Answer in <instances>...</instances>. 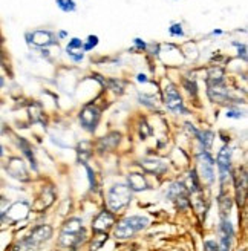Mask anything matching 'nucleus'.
Wrapping results in <instances>:
<instances>
[{"instance_id":"f257e3e1","label":"nucleus","mask_w":248,"mask_h":251,"mask_svg":"<svg viewBox=\"0 0 248 251\" xmlns=\"http://www.w3.org/2000/svg\"><path fill=\"white\" fill-rule=\"evenodd\" d=\"M83 236H84L83 222L78 218H72L65 222L63 228H61V233H60L58 242L61 247L72 248L83 241Z\"/></svg>"},{"instance_id":"f03ea898","label":"nucleus","mask_w":248,"mask_h":251,"mask_svg":"<svg viewBox=\"0 0 248 251\" xmlns=\"http://www.w3.org/2000/svg\"><path fill=\"white\" fill-rule=\"evenodd\" d=\"M132 201V190L124 184H117L107 193V205L112 211H121Z\"/></svg>"},{"instance_id":"7ed1b4c3","label":"nucleus","mask_w":248,"mask_h":251,"mask_svg":"<svg viewBox=\"0 0 248 251\" xmlns=\"http://www.w3.org/2000/svg\"><path fill=\"white\" fill-rule=\"evenodd\" d=\"M149 225V219L143 216H130L124 218L115 228V237L117 239H127L136 234L138 231L144 230Z\"/></svg>"},{"instance_id":"20e7f679","label":"nucleus","mask_w":248,"mask_h":251,"mask_svg":"<svg viewBox=\"0 0 248 251\" xmlns=\"http://www.w3.org/2000/svg\"><path fill=\"white\" fill-rule=\"evenodd\" d=\"M52 236V228L49 227V225H39V227H35L29 236L22 242V251H35L32 248H37L40 244L46 242L51 239Z\"/></svg>"},{"instance_id":"39448f33","label":"nucleus","mask_w":248,"mask_h":251,"mask_svg":"<svg viewBox=\"0 0 248 251\" xmlns=\"http://www.w3.org/2000/svg\"><path fill=\"white\" fill-rule=\"evenodd\" d=\"M28 216H29V204L26 201H17V202H14L3 213V219H8L11 222L25 221Z\"/></svg>"},{"instance_id":"423d86ee","label":"nucleus","mask_w":248,"mask_h":251,"mask_svg":"<svg viewBox=\"0 0 248 251\" xmlns=\"http://www.w3.org/2000/svg\"><path fill=\"white\" fill-rule=\"evenodd\" d=\"M198 164H199L201 176L207 182H213L215 181V161L210 156L207 150H202V152H199V155H198Z\"/></svg>"},{"instance_id":"0eeeda50","label":"nucleus","mask_w":248,"mask_h":251,"mask_svg":"<svg viewBox=\"0 0 248 251\" xmlns=\"http://www.w3.org/2000/svg\"><path fill=\"white\" fill-rule=\"evenodd\" d=\"M166 106L169 110L175 112V114H185V112H187L184 107L179 92L176 91V87L173 84L166 86Z\"/></svg>"},{"instance_id":"6e6552de","label":"nucleus","mask_w":248,"mask_h":251,"mask_svg":"<svg viewBox=\"0 0 248 251\" xmlns=\"http://www.w3.org/2000/svg\"><path fill=\"white\" fill-rule=\"evenodd\" d=\"M216 164L219 169V175L222 181H227L230 176V169H231V149L228 146H224L218 153Z\"/></svg>"},{"instance_id":"1a4fd4ad","label":"nucleus","mask_w":248,"mask_h":251,"mask_svg":"<svg viewBox=\"0 0 248 251\" xmlns=\"http://www.w3.org/2000/svg\"><path fill=\"white\" fill-rule=\"evenodd\" d=\"M100 121V110L94 106H88L81 110L80 114V123L81 126L89 132H94L97 129V124Z\"/></svg>"},{"instance_id":"9d476101","label":"nucleus","mask_w":248,"mask_h":251,"mask_svg":"<svg viewBox=\"0 0 248 251\" xmlns=\"http://www.w3.org/2000/svg\"><path fill=\"white\" fill-rule=\"evenodd\" d=\"M169 198L173 201V202H176L178 207H181V208L187 207V204H189V190H187V187H185L182 182L172 184L170 190H169Z\"/></svg>"},{"instance_id":"9b49d317","label":"nucleus","mask_w":248,"mask_h":251,"mask_svg":"<svg viewBox=\"0 0 248 251\" xmlns=\"http://www.w3.org/2000/svg\"><path fill=\"white\" fill-rule=\"evenodd\" d=\"M115 224V216L112 215L110 211H101L100 215H98L95 219H94V224H92V230L95 233H107L110 228L114 227Z\"/></svg>"},{"instance_id":"f8f14e48","label":"nucleus","mask_w":248,"mask_h":251,"mask_svg":"<svg viewBox=\"0 0 248 251\" xmlns=\"http://www.w3.org/2000/svg\"><path fill=\"white\" fill-rule=\"evenodd\" d=\"M6 172L11 175L12 178H16L19 181H28L26 167H25V162L20 158H11L8 166H6Z\"/></svg>"},{"instance_id":"ddd939ff","label":"nucleus","mask_w":248,"mask_h":251,"mask_svg":"<svg viewBox=\"0 0 248 251\" xmlns=\"http://www.w3.org/2000/svg\"><path fill=\"white\" fill-rule=\"evenodd\" d=\"M219 247L218 251H230L231 241H233V227L228 221H222L219 225Z\"/></svg>"},{"instance_id":"4468645a","label":"nucleus","mask_w":248,"mask_h":251,"mask_svg":"<svg viewBox=\"0 0 248 251\" xmlns=\"http://www.w3.org/2000/svg\"><path fill=\"white\" fill-rule=\"evenodd\" d=\"M26 39H31L28 42L34 43L35 46H40V48H46V46L55 45L54 35L49 32V31H34L32 34H28L26 35Z\"/></svg>"},{"instance_id":"2eb2a0df","label":"nucleus","mask_w":248,"mask_h":251,"mask_svg":"<svg viewBox=\"0 0 248 251\" xmlns=\"http://www.w3.org/2000/svg\"><path fill=\"white\" fill-rule=\"evenodd\" d=\"M140 166L149 172V173H155V175H159V173H163L166 172V164L163 161H159V159H155V158H146L140 162Z\"/></svg>"},{"instance_id":"dca6fc26","label":"nucleus","mask_w":248,"mask_h":251,"mask_svg":"<svg viewBox=\"0 0 248 251\" xmlns=\"http://www.w3.org/2000/svg\"><path fill=\"white\" fill-rule=\"evenodd\" d=\"M68 55L74 60V61H81L84 54H83V40L80 39H72L66 48Z\"/></svg>"},{"instance_id":"f3484780","label":"nucleus","mask_w":248,"mask_h":251,"mask_svg":"<svg viewBox=\"0 0 248 251\" xmlns=\"http://www.w3.org/2000/svg\"><path fill=\"white\" fill-rule=\"evenodd\" d=\"M127 181H129V188L132 192H143V190H147L149 188L146 178L140 173H130Z\"/></svg>"},{"instance_id":"a211bd4d","label":"nucleus","mask_w":248,"mask_h":251,"mask_svg":"<svg viewBox=\"0 0 248 251\" xmlns=\"http://www.w3.org/2000/svg\"><path fill=\"white\" fill-rule=\"evenodd\" d=\"M57 5L61 11H65V12H72V11L77 9L74 0H57Z\"/></svg>"},{"instance_id":"6ab92c4d","label":"nucleus","mask_w":248,"mask_h":251,"mask_svg":"<svg viewBox=\"0 0 248 251\" xmlns=\"http://www.w3.org/2000/svg\"><path fill=\"white\" fill-rule=\"evenodd\" d=\"M198 136H199V141L202 143L204 149L212 147V144H213V133L212 132H201Z\"/></svg>"},{"instance_id":"aec40b11","label":"nucleus","mask_w":248,"mask_h":251,"mask_svg":"<svg viewBox=\"0 0 248 251\" xmlns=\"http://www.w3.org/2000/svg\"><path fill=\"white\" fill-rule=\"evenodd\" d=\"M88 40H89L88 43H83V49H84V51H91L94 46L98 45V37L97 35H89Z\"/></svg>"},{"instance_id":"412c9836","label":"nucleus","mask_w":248,"mask_h":251,"mask_svg":"<svg viewBox=\"0 0 248 251\" xmlns=\"http://www.w3.org/2000/svg\"><path fill=\"white\" fill-rule=\"evenodd\" d=\"M169 31H170V35L184 37V31H182V26H181L179 23H175V25H172V28H170Z\"/></svg>"},{"instance_id":"4be33fe9","label":"nucleus","mask_w":248,"mask_h":251,"mask_svg":"<svg viewBox=\"0 0 248 251\" xmlns=\"http://www.w3.org/2000/svg\"><path fill=\"white\" fill-rule=\"evenodd\" d=\"M205 251H218V245L213 241H207L205 242Z\"/></svg>"},{"instance_id":"5701e85b","label":"nucleus","mask_w":248,"mask_h":251,"mask_svg":"<svg viewBox=\"0 0 248 251\" xmlns=\"http://www.w3.org/2000/svg\"><path fill=\"white\" fill-rule=\"evenodd\" d=\"M242 114L239 110H228L227 112V118H241Z\"/></svg>"},{"instance_id":"b1692460","label":"nucleus","mask_w":248,"mask_h":251,"mask_svg":"<svg viewBox=\"0 0 248 251\" xmlns=\"http://www.w3.org/2000/svg\"><path fill=\"white\" fill-rule=\"evenodd\" d=\"M135 45H136V48H140V49H144L146 48V43L141 39H135Z\"/></svg>"},{"instance_id":"393cba45","label":"nucleus","mask_w":248,"mask_h":251,"mask_svg":"<svg viewBox=\"0 0 248 251\" xmlns=\"http://www.w3.org/2000/svg\"><path fill=\"white\" fill-rule=\"evenodd\" d=\"M138 81H141V83H146V81H147V78H146V75H144V74H140V75H138Z\"/></svg>"},{"instance_id":"a878e982","label":"nucleus","mask_w":248,"mask_h":251,"mask_svg":"<svg viewBox=\"0 0 248 251\" xmlns=\"http://www.w3.org/2000/svg\"><path fill=\"white\" fill-rule=\"evenodd\" d=\"M60 37H61V39H63V37H66V32H65V31H61V32H60Z\"/></svg>"},{"instance_id":"bb28decb","label":"nucleus","mask_w":248,"mask_h":251,"mask_svg":"<svg viewBox=\"0 0 248 251\" xmlns=\"http://www.w3.org/2000/svg\"><path fill=\"white\" fill-rule=\"evenodd\" d=\"M0 202H2V201H0ZM2 219H3V211L0 210V221H2Z\"/></svg>"},{"instance_id":"cd10ccee","label":"nucleus","mask_w":248,"mask_h":251,"mask_svg":"<svg viewBox=\"0 0 248 251\" xmlns=\"http://www.w3.org/2000/svg\"><path fill=\"white\" fill-rule=\"evenodd\" d=\"M3 83H5V81H3V78H2V77H0V87H2V86H3Z\"/></svg>"},{"instance_id":"c85d7f7f","label":"nucleus","mask_w":248,"mask_h":251,"mask_svg":"<svg viewBox=\"0 0 248 251\" xmlns=\"http://www.w3.org/2000/svg\"><path fill=\"white\" fill-rule=\"evenodd\" d=\"M3 155V149H2V146H0V156Z\"/></svg>"}]
</instances>
